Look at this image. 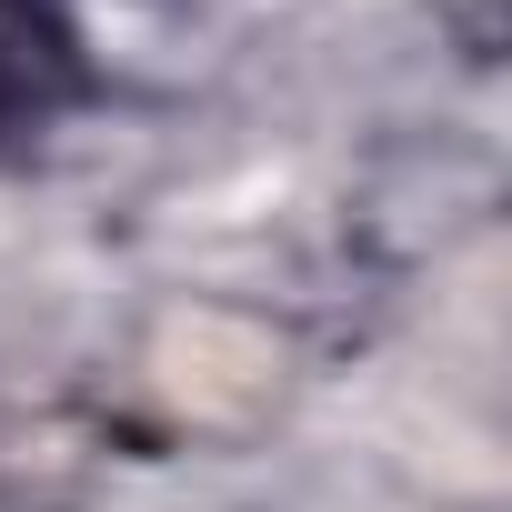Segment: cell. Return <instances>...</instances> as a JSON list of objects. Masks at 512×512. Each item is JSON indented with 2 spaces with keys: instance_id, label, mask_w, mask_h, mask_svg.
<instances>
[{
  "instance_id": "6da1fadb",
  "label": "cell",
  "mask_w": 512,
  "mask_h": 512,
  "mask_svg": "<svg viewBox=\"0 0 512 512\" xmlns=\"http://www.w3.org/2000/svg\"><path fill=\"white\" fill-rule=\"evenodd\" d=\"M61 61H71V31H61L51 0H0V121L41 111L51 81H61Z\"/></svg>"
}]
</instances>
